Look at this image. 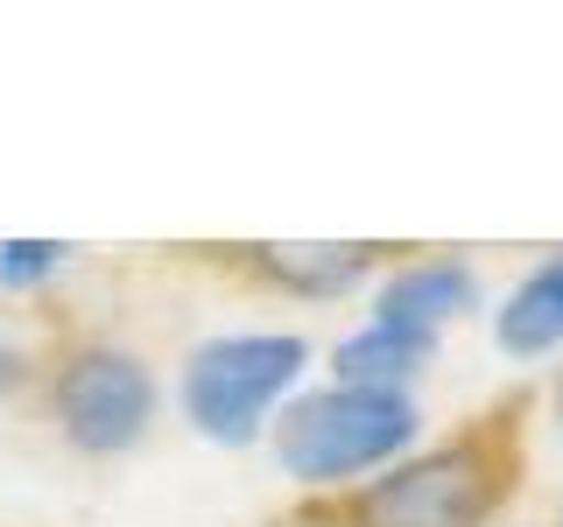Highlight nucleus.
I'll use <instances>...</instances> for the list:
<instances>
[{
	"mask_svg": "<svg viewBox=\"0 0 563 527\" xmlns=\"http://www.w3.org/2000/svg\"><path fill=\"white\" fill-rule=\"evenodd\" d=\"M521 485V422L493 408L430 450L360 479L324 506V527H493Z\"/></svg>",
	"mask_w": 563,
	"mask_h": 527,
	"instance_id": "obj_1",
	"label": "nucleus"
},
{
	"mask_svg": "<svg viewBox=\"0 0 563 527\" xmlns=\"http://www.w3.org/2000/svg\"><path fill=\"white\" fill-rule=\"evenodd\" d=\"M422 429V408L409 394H380V386H317L296 394L289 408L268 422V450L282 479L303 492H352L366 471L401 464Z\"/></svg>",
	"mask_w": 563,
	"mask_h": 527,
	"instance_id": "obj_2",
	"label": "nucleus"
},
{
	"mask_svg": "<svg viewBox=\"0 0 563 527\" xmlns=\"http://www.w3.org/2000/svg\"><path fill=\"white\" fill-rule=\"evenodd\" d=\"M43 401H49L57 436L78 457H128L155 422V373L141 351L85 338V345L57 351V366L43 380Z\"/></svg>",
	"mask_w": 563,
	"mask_h": 527,
	"instance_id": "obj_4",
	"label": "nucleus"
},
{
	"mask_svg": "<svg viewBox=\"0 0 563 527\" xmlns=\"http://www.w3.org/2000/svg\"><path fill=\"white\" fill-rule=\"evenodd\" d=\"M493 345L507 359H542L563 345V254H550L507 289V303L493 310Z\"/></svg>",
	"mask_w": 563,
	"mask_h": 527,
	"instance_id": "obj_7",
	"label": "nucleus"
},
{
	"mask_svg": "<svg viewBox=\"0 0 563 527\" xmlns=\"http://www.w3.org/2000/svg\"><path fill=\"white\" fill-rule=\"evenodd\" d=\"M556 527H563V506H556Z\"/></svg>",
	"mask_w": 563,
	"mask_h": 527,
	"instance_id": "obj_11",
	"label": "nucleus"
},
{
	"mask_svg": "<svg viewBox=\"0 0 563 527\" xmlns=\"http://www.w3.org/2000/svg\"><path fill=\"white\" fill-rule=\"evenodd\" d=\"M380 254L387 246H366V239H268V246H246V268L282 295L331 303V295L360 289L380 268Z\"/></svg>",
	"mask_w": 563,
	"mask_h": 527,
	"instance_id": "obj_6",
	"label": "nucleus"
},
{
	"mask_svg": "<svg viewBox=\"0 0 563 527\" xmlns=\"http://www.w3.org/2000/svg\"><path fill=\"white\" fill-rule=\"evenodd\" d=\"M550 429H556V436H563V373H556V380H550Z\"/></svg>",
	"mask_w": 563,
	"mask_h": 527,
	"instance_id": "obj_10",
	"label": "nucleus"
},
{
	"mask_svg": "<svg viewBox=\"0 0 563 527\" xmlns=\"http://www.w3.org/2000/svg\"><path fill=\"white\" fill-rule=\"evenodd\" d=\"M310 345L296 330H233V338H205L184 359V415L205 444H254L261 429L282 415V394L303 380Z\"/></svg>",
	"mask_w": 563,
	"mask_h": 527,
	"instance_id": "obj_3",
	"label": "nucleus"
},
{
	"mask_svg": "<svg viewBox=\"0 0 563 527\" xmlns=\"http://www.w3.org/2000/svg\"><path fill=\"white\" fill-rule=\"evenodd\" d=\"M437 338H416V330L395 324H360L352 338L331 345V386H380V394H409V380L430 366Z\"/></svg>",
	"mask_w": 563,
	"mask_h": 527,
	"instance_id": "obj_8",
	"label": "nucleus"
},
{
	"mask_svg": "<svg viewBox=\"0 0 563 527\" xmlns=\"http://www.w3.org/2000/svg\"><path fill=\"white\" fill-rule=\"evenodd\" d=\"M465 310H479V274H472L457 254H416V260H401V268H387L366 324H395V330H416V338H444Z\"/></svg>",
	"mask_w": 563,
	"mask_h": 527,
	"instance_id": "obj_5",
	"label": "nucleus"
},
{
	"mask_svg": "<svg viewBox=\"0 0 563 527\" xmlns=\"http://www.w3.org/2000/svg\"><path fill=\"white\" fill-rule=\"evenodd\" d=\"M64 260H70L64 239H8V246H0V289H14V295H22V289H43Z\"/></svg>",
	"mask_w": 563,
	"mask_h": 527,
	"instance_id": "obj_9",
	"label": "nucleus"
}]
</instances>
